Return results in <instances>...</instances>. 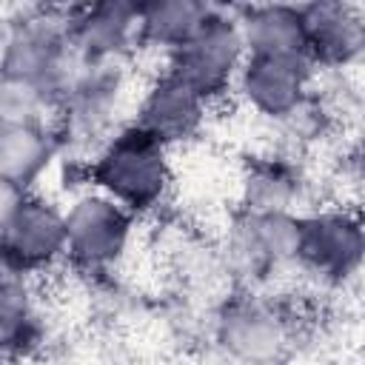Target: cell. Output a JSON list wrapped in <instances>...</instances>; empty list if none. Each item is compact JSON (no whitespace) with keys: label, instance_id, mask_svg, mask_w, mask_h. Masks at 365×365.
<instances>
[{"label":"cell","instance_id":"cell-17","mask_svg":"<svg viewBox=\"0 0 365 365\" xmlns=\"http://www.w3.org/2000/svg\"><path fill=\"white\" fill-rule=\"evenodd\" d=\"M40 106V88L14 77L0 83V123H29Z\"/></svg>","mask_w":365,"mask_h":365},{"label":"cell","instance_id":"cell-14","mask_svg":"<svg viewBox=\"0 0 365 365\" xmlns=\"http://www.w3.org/2000/svg\"><path fill=\"white\" fill-rule=\"evenodd\" d=\"M137 17L143 20V29L148 31V37L160 43H171L177 48L205 23L208 9L200 3H188V0H174V3L145 6L137 11Z\"/></svg>","mask_w":365,"mask_h":365},{"label":"cell","instance_id":"cell-9","mask_svg":"<svg viewBox=\"0 0 365 365\" xmlns=\"http://www.w3.org/2000/svg\"><path fill=\"white\" fill-rule=\"evenodd\" d=\"M305 46L311 43L331 60H345L362 43V23L351 6L339 3H319L299 11Z\"/></svg>","mask_w":365,"mask_h":365},{"label":"cell","instance_id":"cell-12","mask_svg":"<svg viewBox=\"0 0 365 365\" xmlns=\"http://www.w3.org/2000/svg\"><path fill=\"white\" fill-rule=\"evenodd\" d=\"M48 157L43 134L31 123H0V177L23 182L34 177Z\"/></svg>","mask_w":365,"mask_h":365},{"label":"cell","instance_id":"cell-16","mask_svg":"<svg viewBox=\"0 0 365 365\" xmlns=\"http://www.w3.org/2000/svg\"><path fill=\"white\" fill-rule=\"evenodd\" d=\"M31 328L26 297L14 285H0V351L17 348Z\"/></svg>","mask_w":365,"mask_h":365},{"label":"cell","instance_id":"cell-5","mask_svg":"<svg viewBox=\"0 0 365 365\" xmlns=\"http://www.w3.org/2000/svg\"><path fill=\"white\" fill-rule=\"evenodd\" d=\"M205 97L174 74H165L145 97L140 111V131L157 143L180 140L191 134L202 117Z\"/></svg>","mask_w":365,"mask_h":365},{"label":"cell","instance_id":"cell-3","mask_svg":"<svg viewBox=\"0 0 365 365\" xmlns=\"http://www.w3.org/2000/svg\"><path fill=\"white\" fill-rule=\"evenodd\" d=\"M66 245L88 265L114 259L128 237V217L123 205L108 197H86L66 217Z\"/></svg>","mask_w":365,"mask_h":365},{"label":"cell","instance_id":"cell-15","mask_svg":"<svg viewBox=\"0 0 365 365\" xmlns=\"http://www.w3.org/2000/svg\"><path fill=\"white\" fill-rule=\"evenodd\" d=\"M134 17H137V11L131 6H117V3L97 6L80 23V40L91 51H111L125 40Z\"/></svg>","mask_w":365,"mask_h":365},{"label":"cell","instance_id":"cell-1","mask_svg":"<svg viewBox=\"0 0 365 365\" xmlns=\"http://www.w3.org/2000/svg\"><path fill=\"white\" fill-rule=\"evenodd\" d=\"M94 180L117 205H154L168 185V163L163 154V143L143 134L140 128L117 137L97 160Z\"/></svg>","mask_w":365,"mask_h":365},{"label":"cell","instance_id":"cell-6","mask_svg":"<svg viewBox=\"0 0 365 365\" xmlns=\"http://www.w3.org/2000/svg\"><path fill=\"white\" fill-rule=\"evenodd\" d=\"M6 254L20 265L48 262L66 245V222L63 217L43 202H23L11 222L3 228Z\"/></svg>","mask_w":365,"mask_h":365},{"label":"cell","instance_id":"cell-8","mask_svg":"<svg viewBox=\"0 0 365 365\" xmlns=\"http://www.w3.org/2000/svg\"><path fill=\"white\" fill-rule=\"evenodd\" d=\"M362 234L359 225L345 214H325L302 225L299 254L325 274H345L359 262Z\"/></svg>","mask_w":365,"mask_h":365},{"label":"cell","instance_id":"cell-2","mask_svg":"<svg viewBox=\"0 0 365 365\" xmlns=\"http://www.w3.org/2000/svg\"><path fill=\"white\" fill-rule=\"evenodd\" d=\"M240 51H242L240 29L231 26L228 20L205 17V23L182 46H177V60L171 74L188 83L197 94L208 97L231 80L240 63Z\"/></svg>","mask_w":365,"mask_h":365},{"label":"cell","instance_id":"cell-11","mask_svg":"<svg viewBox=\"0 0 365 365\" xmlns=\"http://www.w3.org/2000/svg\"><path fill=\"white\" fill-rule=\"evenodd\" d=\"M57 54H60V46L48 29L26 26L9 40V51L3 60L6 77L37 86L48 71L57 68Z\"/></svg>","mask_w":365,"mask_h":365},{"label":"cell","instance_id":"cell-10","mask_svg":"<svg viewBox=\"0 0 365 365\" xmlns=\"http://www.w3.org/2000/svg\"><path fill=\"white\" fill-rule=\"evenodd\" d=\"M240 34L242 46H248L251 54H302L305 48L299 11L282 6L254 9Z\"/></svg>","mask_w":365,"mask_h":365},{"label":"cell","instance_id":"cell-13","mask_svg":"<svg viewBox=\"0 0 365 365\" xmlns=\"http://www.w3.org/2000/svg\"><path fill=\"white\" fill-rule=\"evenodd\" d=\"M299 237L302 225L297 220H291L285 211H268L248 222L240 245L245 254H251V259H285L299 254Z\"/></svg>","mask_w":365,"mask_h":365},{"label":"cell","instance_id":"cell-4","mask_svg":"<svg viewBox=\"0 0 365 365\" xmlns=\"http://www.w3.org/2000/svg\"><path fill=\"white\" fill-rule=\"evenodd\" d=\"M305 77L302 54H251L242 68V88L265 114H285L299 103Z\"/></svg>","mask_w":365,"mask_h":365},{"label":"cell","instance_id":"cell-7","mask_svg":"<svg viewBox=\"0 0 365 365\" xmlns=\"http://www.w3.org/2000/svg\"><path fill=\"white\" fill-rule=\"evenodd\" d=\"M285 328L265 308H237L222 319V345L245 365H274L285 351Z\"/></svg>","mask_w":365,"mask_h":365},{"label":"cell","instance_id":"cell-18","mask_svg":"<svg viewBox=\"0 0 365 365\" xmlns=\"http://www.w3.org/2000/svg\"><path fill=\"white\" fill-rule=\"evenodd\" d=\"M20 205H23V202H20V191H17V185L0 177V231L11 222V217L17 214Z\"/></svg>","mask_w":365,"mask_h":365}]
</instances>
